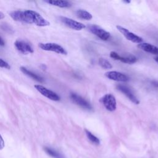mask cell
Wrapping results in <instances>:
<instances>
[{"label": "cell", "mask_w": 158, "mask_h": 158, "mask_svg": "<svg viewBox=\"0 0 158 158\" xmlns=\"http://www.w3.org/2000/svg\"><path fill=\"white\" fill-rule=\"evenodd\" d=\"M4 146H5L4 141L2 136L0 135V149H2L4 148Z\"/></svg>", "instance_id": "obj_22"}, {"label": "cell", "mask_w": 158, "mask_h": 158, "mask_svg": "<svg viewBox=\"0 0 158 158\" xmlns=\"http://www.w3.org/2000/svg\"><path fill=\"white\" fill-rule=\"evenodd\" d=\"M117 88L118 90H119L122 93H123L134 104H139V101L135 96V94H133L132 91L130 89V88H128L127 86H125L123 85H118L117 86Z\"/></svg>", "instance_id": "obj_12"}, {"label": "cell", "mask_w": 158, "mask_h": 158, "mask_svg": "<svg viewBox=\"0 0 158 158\" xmlns=\"http://www.w3.org/2000/svg\"><path fill=\"white\" fill-rule=\"evenodd\" d=\"M41 67L42 68V69H43V70H46V65H44V64H41Z\"/></svg>", "instance_id": "obj_26"}, {"label": "cell", "mask_w": 158, "mask_h": 158, "mask_svg": "<svg viewBox=\"0 0 158 158\" xmlns=\"http://www.w3.org/2000/svg\"><path fill=\"white\" fill-rule=\"evenodd\" d=\"M30 24L35 23L36 25L39 27H46L50 25L49 22L44 19L40 14L32 10H26L24 11Z\"/></svg>", "instance_id": "obj_1"}, {"label": "cell", "mask_w": 158, "mask_h": 158, "mask_svg": "<svg viewBox=\"0 0 158 158\" xmlns=\"http://www.w3.org/2000/svg\"><path fill=\"white\" fill-rule=\"evenodd\" d=\"M15 47L21 53L28 54L34 52L32 46L27 42L23 40H17L14 43Z\"/></svg>", "instance_id": "obj_10"}, {"label": "cell", "mask_w": 158, "mask_h": 158, "mask_svg": "<svg viewBox=\"0 0 158 158\" xmlns=\"http://www.w3.org/2000/svg\"><path fill=\"white\" fill-rule=\"evenodd\" d=\"M70 97L73 102H75L77 105L79 106L80 107L88 110H91L93 109V107L90 103L80 95L74 93H71Z\"/></svg>", "instance_id": "obj_8"}, {"label": "cell", "mask_w": 158, "mask_h": 158, "mask_svg": "<svg viewBox=\"0 0 158 158\" xmlns=\"http://www.w3.org/2000/svg\"><path fill=\"white\" fill-rule=\"evenodd\" d=\"M60 20L65 25L75 30L80 31L86 28L85 25H84L83 23L69 17L61 16L60 17Z\"/></svg>", "instance_id": "obj_7"}, {"label": "cell", "mask_w": 158, "mask_h": 158, "mask_svg": "<svg viewBox=\"0 0 158 158\" xmlns=\"http://www.w3.org/2000/svg\"><path fill=\"white\" fill-rule=\"evenodd\" d=\"M9 15L11 17V18L15 21L30 24V22H29L24 11H22V10H14V11H12L9 14Z\"/></svg>", "instance_id": "obj_13"}, {"label": "cell", "mask_w": 158, "mask_h": 158, "mask_svg": "<svg viewBox=\"0 0 158 158\" xmlns=\"http://www.w3.org/2000/svg\"><path fill=\"white\" fill-rule=\"evenodd\" d=\"M154 60L158 63V57H154Z\"/></svg>", "instance_id": "obj_27"}, {"label": "cell", "mask_w": 158, "mask_h": 158, "mask_svg": "<svg viewBox=\"0 0 158 158\" xmlns=\"http://www.w3.org/2000/svg\"><path fill=\"white\" fill-rule=\"evenodd\" d=\"M44 150L49 156L53 158H65L64 155L51 148L45 146L44 147Z\"/></svg>", "instance_id": "obj_17"}, {"label": "cell", "mask_w": 158, "mask_h": 158, "mask_svg": "<svg viewBox=\"0 0 158 158\" xmlns=\"http://www.w3.org/2000/svg\"><path fill=\"white\" fill-rule=\"evenodd\" d=\"M100 101L102 103L104 107L110 112H113L116 110L117 102L114 96L112 94H106L103 96L101 99Z\"/></svg>", "instance_id": "obj_3"}, {"label": "cell", "mask_w": 158, "mask_h": 158, "mask_svg": "<svg viewBox=\"0 0 158 158\" xmlns=\"http://www.w3.org/2000/svg\"><path fill=\"white\" fill-rule=\"evenodd\" d=\"M45 2L49 4L52 6H57L61 8H68L70 7L72 5L71 4L67 1H59V0H46Z\"/></svg>", "instance_id": "obj_16"}, {"label": "cell", "mask_w": 158, "mask_h": 158, "mask_svg": "<svg viewBox=\"0 0 158 158\" xmlns=\"http://www.w3.org/2000/svg\"><path fill=\"white\" fill-rule=\"evenodd\" d=\"M116 28L128 40H129L134 43H139V44L143 41V39L141 37L130 31L128 29L123 28V27H121L120 25H117Z\"/></svg>", "instance_id": "obj_6"}, {"label": "cell", "mask_w": 158, "mask_h": 158, "mask_svg": "<svg viewBox=\"0 0 158 158\" xmlns=\"http://www.w3.org/2000/svg\"><path fill=\"white\" fill-rule=\"evenodd\" d=\"M152 85L154 86L155 87H158V82L156 81H152Z\"/></svg>", "instance_id": "obj_24"}, {"label": "cell", "mask_w": 158, "mask_h": 158, "mask_svg": "<svg viewBox=\"0 0 158 158\" xmlns=\"http://www.w3.org/2000/svg\"><path fill=\"white\" fill-rule=\"evenodd\" d=\"M4 17H5L4 14L2 12H1V11H0V20H1V19H4Z\"/></svg>", "instance_id": "obj_25"}, {"label": "cell", "mask_w": 158, "mask_h": 158, "mask_svg": "<svg viewBox=\"0 0 158 158\" xmlns=\"http://www.w3.org/2000/svg\"><path fill=\"white\" fill-rule=\"evenodd\" d=\"M20 70L22 73H23L25 75L28 76L29 77L31 78L32 79H33V80H36L38 82H40V83H43L44 81V79H43V77H41V76H40V75L35 73L34 72L29 70L26 67H21L20 68Z\"/></svg>", "instance_id": "obj_15"}, {"label": "cell", "mask_w": 158, "mask_h": 158, "mask_svg": "<svg viewBox=\"0 0 158 158\" xmlns=\"http://www.w3.org/2000/svg\"><path fill=\"white\" fill-rule=\"evenodd\" d=\"M124 2H125V3H130V1H124Z\"/></svg>", "instance_id": "obj_28"}, {"label": "cell", "mask_w": 158, "mask_h": 158, "mask_svg": "<svg viewBox=\"0 0 158 158\" xmlns=\"http://www.w3.org/2000/svg\"><path fill=\"white\" fill-rule=\"evenodd\" d=\"M38 46L44 51H51L54 52L57 54L67 55V52L65 51V49L62 47L60 45L54 43H39Z\"/></svg>", "instance_id": "obj_2"}, {"label": "cell", "mask_w": 158, "mask_h": 158, "mask_svg": "<svg viewBox=\"0 0 158 158\" xmlns=\"http://www.w3.org/2000/svg\"><path fill=\"white\" fill-rule=\"evenodd\" d=\"M5 45V42L4 41V40L0 36V46H4Z\"/></svg>", "instance_id": "obj_23"}, {"label": "cell", "mask_w": 158, "mask_h": 158, "mask_svg": "<svg viewBox=\"0 0 158 158\" xmlns=\"http://www.w3.org/2000/svg\"><path fill=\"white\" fill-rule=\"evenodd\" d=\"M110 57L117 60H120L125 64H134L137 61V58L131 54H128L125 56H120L115 51L110 52Z\"/></svg>", "instance_id": "obj_9"}, {"label": "cell", "mask_w": 158, "mask_h": 158, "mask_svg": "<svg viewBox=\"0 0 158 158\" xmlns=\"http://www.w3.org/2000/svg\"><path fill=\"white\" fill-rule=\"evenodd\" d=\"M99 64L100 66H101L102 68L106 69H110L112 68V64L106 59L104 58H99Z\"/></svg>", "instance_id": "obj_20"}, {"label": "cell", "mask_w": 158, "mask_h": 158, "mask_svg": "<svg viewBox=\"0 0 158 158\" xmlns=\"http://www.w3.org/2000/svg\"><path fill=\"white\" fill-rule=\"evenodd\" d=\"M85 131L86 133V135L88 138V139L94 144L95 145H99L100 144V141L98 137H96L95 135H94L92 133H91L89 131H88L86 129H85Z\"/></svg>", "instance_id": "obj_19"}, {"label": "cell", "mask_w": 158, "mask_h": 158, "mask_svg": "<svg viewBox=\"0 0 158 158\" xmlns=\"http://www.w3.org/2000/svg\"><path fill=\"white\" fill-rule=\"evenodd\" d=\"M0 67L1 68H4L6 69H10V65L6 62L5 60H4L3 59L0 58Z\"/></svg>", "instance_id": "obj_21"}, {"label": "cell", "mask_w": 158, "mask_h": 158, "mask_svg": "<svg viewBox=\"0 0 158 158\" xmlns=\"http://www.w3.org/2000/svg\"><path fill=\"white\" fill-rule=\"evenodd\" d=\"M88 28L91 33L98 36L102 41H107L110 36L109 32L97 25H91L88 26Z\"/></svg>", "instance_id": "obj_4"}, {"label": "cell", "mask_w": 158, "mask_h": 158, "mask_svg": "<svg viewBox=\"0 0 158 158\" xmlns=\"http://www.w3.org/2000/svg\"><path fill=\"white\" fill-rule=\"evenodd\" d=\"M76 13L79 18L84 20H89L93 18V15H91V14L83 9H78L77 10Z\"/></svg>", "instance_id": "obj_18"}, {"label": "cell", "mask_w": 158, "mask_h": 158, "mask_svg": "<svg viewBox=\"0 0 158 158\" xmlns=\"http://www.w3.org/2000/svg\"><path fill=\"white\" fill-rule=\"evenodd\" d=\"M105 75L108 78L117 81L126 82L129 80V77L127 75L117 71L107 72L105 73Z\"/></svg>", "instance_id": "obj_11"}, {"label": "cell", "mask_w": 158, "mask_h": 158, "mask_svg": "<svg viewBox=\"0 0 158 158\" xmlns=\"http://www.w3.org/2000/svg\"><path fill=\"white\" fill-rule=\"evenodd\" d=\"M34 87L43 96H44V97H46L52 101H59L60 99V96L57 93L45 88L44 86H43L41 85H34Z\"/></svg>", "instance_id": "obj_5"}, {"label": "cell", "mask_w": 158, "mask_h": 158, "mask_svg": "<svg viewBox=\"0 0 158 158\" xmlns=\"http://www.w3.org/2000/svg\"><path fill=\"white\" fill-rule=\"evenodd\" d=\"M138 48L149 53L158 54V48L148 43H141L138 44Z\"/></svg>", "instance_id": "obj_14"}]
</instances>
